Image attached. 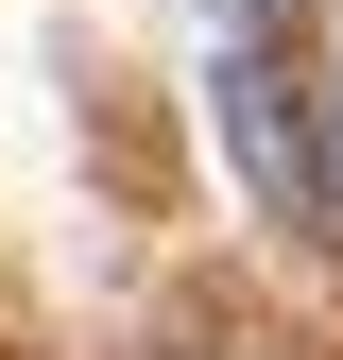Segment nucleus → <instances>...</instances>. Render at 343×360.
<instances>
[{"label":"nucleus","mask_w":343,"mask_h":360,"mask_svg":"<svg viewBox=\"0 0 343 360\" xmlns=\"http://www.w3.org/2000/svg\"><path fill=\"white\" fill-rule=\"evenodd\" d=\"M206 103H224V155H240V189L275 206V223H343V172H326V103H309V52H275V34H224Z\"/></svg>","instance_id":"nucleus-1"},{"label":"nucleus","mask_w":343,"mask_h":360,"mask_svg":"<svg viewBox=\"0 0 343 360\" xmlns=\"http://www.w3.org/2000/svg\"><path fill=\"white\" fill-rule=\"evenodd\" d=\"M309 103H326V172H343V0H309Z\"/></svg>","instance_id":"nucleus-2"}]
</instances>
